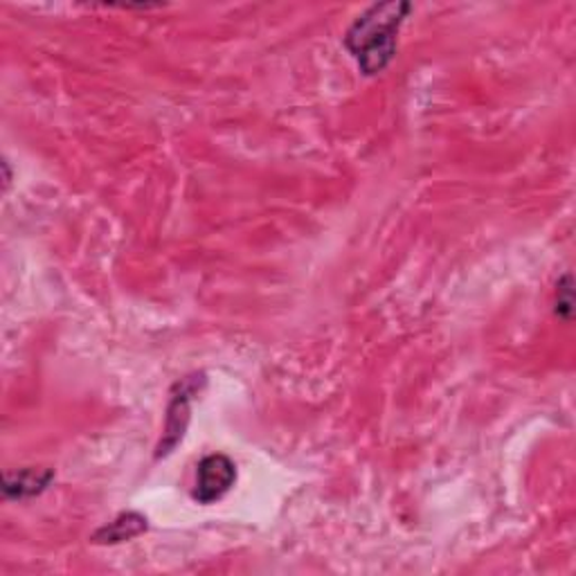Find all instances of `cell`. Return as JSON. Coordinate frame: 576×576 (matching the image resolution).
Masks as SVG:
<instances>
[{"label": "cell", "instance_id": "7a4b0ae2", "mask_svg": "<svg viewBox=\"0 0 576 576\" xmlns=\"http://www.w3.org/2000/svg\"><path fill=\"white\" fill-rule=\"evenodd\" d=\"M201 388H206V374L185 376L174 386L171 399H169V406H167L165 434H163V439L156 448V458L169 455L174 448L182 441L187 423H189V404L201 392Z\"/></svg>", "mask_w": 576, "mask_h": 576}, {"label": "cell", "instance_id": "5b68a950", "mask_svg": "<svg viewBox=\"0 0 576 576\" xmlns=\"http://www.w3.org/2000/svg\"><path fill=\"white\" fill-rule=\"evenodd\" d=\"M147 530H149L147 516L138 514V511H124V514H119L115 521L100 527L91 536V541L95 545H117V543L134 541V538L143 536Z\"/></svg>", "mask_w": 576, "mask_h": 576}, {"label": "cell", "instance_id": "3957f363", "mask_svg": "<svg viewBox=\"0 0 576 576\" xmlns=\"http://www.w3.org/2000/svg\"><path fill=\"white\" fill-rule=\"evenodd\" d=\"M237 484V467L223 453H212L203 458L197 467V482L191 498L199 504H214L223 500Z\"/></svg>", "mask_w": 576, "mask_h": 576}, {"label": "cell", "instance_id": "277c9868", "mask_svg": "<svg viewBox=\"0 0 576 576\" xmlns=\"http://www.w3.org/2000/svg\"><path fill=\"white\" fill-rule=\"evenodd\" d=\"M54 480L52 469H21L3 475V493L8 500H30L41 495Z\"/></svg>", "mask_w": 576, "mask_h": 576}, {"label": "cell", "instance_id": "6da1fadb", "mask_svg": "<svg viewBox=\"0 0 576 576\" xmlns=\"http://www.w3.org/2000/svg\"><path fill=\"white\" fill-rule=\"evenodd\" d=\"M410 12L412 3L408 0H388L369 6L354 19L343 41L363 75L374 77L390 66L397 54L399 30Z\"/></svg>", "mask_w": 576, "mask_h": 576}, {"label": "cell", "instance_id": "8992f818", "mask_svg": "<svg viewBox=\"0 0 576 576\" xmlns=\"http://www.w3.org/2000/svg\"><path fill=\"white\" fill-rule=\"evenodd\" d=\"M556 315L563 317L565 323L572 320V275H563L556 282Z\"/></svg>", "mask_w": 576, "mask_h": 576}]
</instances>
